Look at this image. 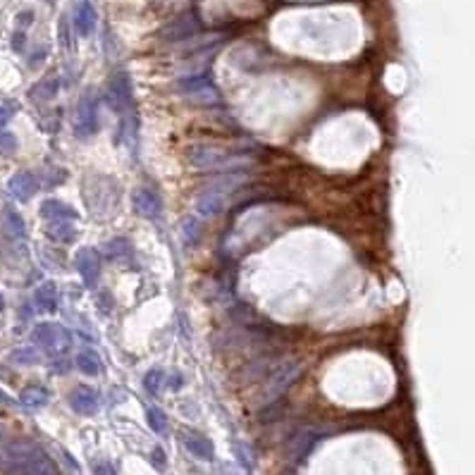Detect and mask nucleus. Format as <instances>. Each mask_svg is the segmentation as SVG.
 <instances>
[{
    "mask_svg": "<svg viewBox=\"0 0 475 475\" xmlns=\"http://www.w3.org/2000/svg\"><path fill=\"white\" fill-rule=\"evenodd\" d=\"M74 265H77L81 282L86 287H93L98 282V277H101V255H98L96 248H89V246L81 248L77 258H74Z\"/></svg>",
    "mask_w": 475,
    "mask_h": 475,
    "instance_id": "obj_8",
    "label": "nucleus"
},
{
    "mask_svg": "<svg viewBox=\"0 0 475 475\" xmlns=\"http://www.w3.org/2000/svg\"><path fill=\"white\" fill-rule=\"evenodd\" d=\"M15 115V105L12 103H5V105H0V129L5 127V124L10 122V117Z\"/></svg>",
    "mask_w": 475,
    "mask_h": 475,
    "instance_id": "obj_28",
    "label": "nucleus"
},
{
    "mask_svg": "<svg viewBox=\"0 0 475 475\" xmlns=\"http://www.w3.org/2000/svg\"><path fill=\"white\" fill-rule=\"evenodd\" d=\"M70 406L81 416H93L98 411L96 390H91V387H86V385H81V387H77V390H72L70 392Z\"/></svg>",
    "mask_w": 475,
    "mask_h": 475,
    "instance_id": "obj_11",
    "label": "nucleus"
},
{
    "mask_svg": "<svg viewBox=\"0 0 475 475\" xmlns=\"http://www.w3.org/2000/svg\"><path fill=\"white\" fill-rule=\"evenodd\" d=\"M299 375H301V363H299L296 359H287L279 366H275L270 373V380H267V387H265L267 402H275L279 395H284L287 387H291V383L299 378Z\"/></svg>",
    "mask_w": 475,
    "mask_h": 475,
    "instance_id": "obj_5",
    "label": "nucleus"
},
{
    "mask_svg": "<svg viewBox=\"0 0 475 475\" xmlns=\"http://www.w3.org/2000/svg\"><path fill=\"white\" fill-rule=\"evenodd\" d=\"M41 215L46 217L48 224H51V222H72V220H77V210H74L72 205L58 201V198H48V201H43Z\"/></svg>",
    "mask_w": 475,
    "mask_h": 475,
    "instance_id": "obj_12",
    "label": "nucleus"
},
{
    "mask_svg": "<svg viewBox=\"0 0 475 475\" xmlns=\"http://www.w3.org/2000/svg\"><path fill=\"white\" fill-rule=\"evenodd\" d=\"M15 148H17L15 136L8 134V132L0 134V151H3V153H15Z\"/></svg>",
    "mask_w": 475,
    "mask_h": 475,
    "instance_id": "obj_27",
    "label": "nucleus"
},
{
    "mask_svg": "<svg viewBox=\"0 0 475 475\" xmlns=\"http://www.w3.org/2000/svg\"><path fill=\"white\" fill-rule=\"evenodd\" d=\"M98 101L91 96V93H86L84 98L79 101V108H77V134L79 136H93L98 132Z\"/></svg>",
    "mask_w": 475,
    "mask_h": 475,
    "instance_id": "obj_7",
    "label": "nucleus"
},
{
    "mask_svg": "<svg viewBox=\"0 0 475 475\" xmlns=\"http://www.w3.org/2000/svg\"><path fill=\"white\" fill-rule=\"evenodd\" d=\"M5 452H8V466L15 468L17 475H55L51 459L31 442H12L5 445Z\"/></svg>",
    "mask_w": 475,
    "mask_h": 475,
    "instance_id": "obj_1",
    "label": "nucleus"
},
{
    "mask_svg": "<svg viewBox=\"0 0 475 475\" xmlns=\"http://www.w3.org/2000/svg\"><path fill=\"white\" fill-rule=\"evenodd\" d=\"M189 160L196 170H212V167H224V165H232V162L239 160V155L229 148L222 146H205V143H198V146L191 148Z\"/></svg>",
    "mask_w": 475,
    "mask_h": 475,
    "instance_id": "obj_3",
    "label": "nucleus"
},
{
    "mask_svg": "<svg viewBox=\"0 0 475 475\" xmlns=\"http://www.w3.org/2000/svg\"><path fill=\"white\" fill-rule=\"evenodd\" d=\"M132 208L136 215L146 217V220H155L160 215V198L158 193L151 189H136L132 193Z\"/></svg>",
    "mask_w": 475,
    "mask_h": 475,
    "instance_id": "obj_10",
    "label": "nucleus"
},
{
    "mask_svg": "<svg viewBox=\"0 0 475 475\" xmlns=\"http://www.w3.org/2000/svg\"><path fill=\"white\" fill-rule=\"evenodd\" d=\"M105 101L115 112H124L132 108V86H129V79L124 74H115L105 91Z\"/></svg>",
    "mask_w": 475,
    "mask_h": 475,
    "instance_id": "obj_9",
    "label": "nucleus"
},
{
    "mask_svg": "<svg viewBox=\"0 0 475 475\" xmlns=\"http://www.w3.org/2000/svg\"><path fill=\"white\" fill-rule=\"evenodd\" d=\"M12 361L24 366H34L39 363V354H36L34 349H17V351H12Z\"/></svg>",
    "mask_w": 475,
    "mask_h": 475,
    "instance_id": "obj_23",
    "label": "nucleus"
},
{
    "mask_svg": "<svg viewBox=\"0 0 475 475\" xmlns=\"http://www.w3.org/2000/svg\"><path fill=\"white\" fill-rule=\"evenodd\" d=\"M96 10H93V5L89 3V0H81V3L77 5V15H74V27H77V31L81 36H89L93 29H96Z\"/></svg>",
    "mask_w": 475,
    "mask_h": 475,
    "instance_id": "obj_15",
    "label": "nucleus"
},
{
    "mask_svg": "<svg viewBox=\"0 0 475 475\" xmlns=\"http://www.w3.org/2000/svg\"><path fill=\"white\" fill-rule=\"evenodd\" d=\"M36 191H39V182L31 172H17L10 179V193L20 201H29Z\"/></svg>",
    "mask_w": 475,
    "mask_h": 475,
    "instance_id": "obj_13",
    "label": "nucleus"
},
{
    "mask_svg": "<svg viewBox=\"0 0 475 475\" xmlns=\"http://www.w3.org/2000/svg\"><path fill=\"white\" fill-rule=\"evenodd\" d=\"M3 220H5V229H8V234L12 239H24V236H27V224H24L22 215L17 210L5 208Z\"/></svg>",
    "mask_w": 475,
    "mask_h": 475,
    "instance_id": "obj_19",
    "label": "nucleus"
},
{
    "mask_svg": "<svg viewBox=\"0 0 475 475\" xmlns=\"http://www.w3.org/2000/svg\"><path fill=\"white\" fill-rule=\"evenodd\" d=\"M48 390L41 385H31L27 390L22 392V404L27 406V409H41V406L48 404Z\"/></svg>",
    "mask_w": 475,
    "mask_h": 475,
    "instance_id": "obj_18",
    "label": "nucleus"
},
{
    "mask_svg": "<svg viewBox=\"0 0 475 475\" xmlns=\"http://www.w3.org/2000/svg\"><path fill=\"white\" fill-rule=\"evenodd\" d=\"M182 442L184 447L189 449V452L196 456V459H203V461H210L212 459V445L208 437H203L201 433H184L182 435Z\"/></svg>",
    "mask_w": 475,
    "mask_h": 475,
    "instance_id": "obj_16",
    "label": "nucleus"
},
{
    "mask_svg": "<svg viewBox=\"0 0 475 475\" xmlns=\"http://www.w3.org/2000/svg\"><path fill=\"white\" fill-rule=\"evenodd\" d=\"M93 475H117V468L110 461H96L93 464Z\"/></svg>",
    "mask_w": 475,
    "mask_h": 475,
    "instance_id": "obj_26",
    "label": "nucleus"
},
{
    "mask_svg": "<svg viewBox=\"0 0 475 475\" xmlns=\"http://www.w3.org/2000/svg\"><path fill=\"white\" fill-rule=\"evenodd\" d=\"M241 177H222L217 184H212L208 191H203L196 201V212L201 217H212V215H220L224 208V198H227V191L234 189L239 184Z\"/></svg>",
    "mask_w": 475,
    "mask_h": 475,
    "instance_id": "obj_4",
    "label": "nucleus"
},
{
    "mask_svg": "<svg viewBox=\"0 0 475 475\" xmlns=\"http://www.w3.org/2000/svg\"><path fill=\"white\" fill-rule=\"evenodd\" d=\"M31 339L48 356H62L72 347V335L67 332L62 325H55V323L36 325L34 332H31Z\"/></svg>",
    "mask_w": 475,
    "mask_h": 475,
    "instance_id": "obj_2",
    "label": "nucleus"
},
{
    "mask_svg": "<svg viewBox=\"0 0 475 475\" xmlns=\"http://www.w3.org/2000/svg\"><path fill=\"white\" fill-rule=\"evenodd\" d=\"M184 239L186 243H193L198 239V224H196V217H191V220L184 222Z\"/></svg>",
    "mask_w": 475,
    "mask_h": 475,
    "instance_id": "obj_25",
    "label": "nucleus"
},
{
    "mask_svg": "<svg viewBox=\"0 0 475 475\" xmlns=\"http://www.w3.org/2000/svg\"><path fill=\"white\" fill-rule=\"evenodd\" d=\"M146 418H148V425H151L153 433H158V435H165L167 433V416L162 414L158 406H148V409H146Z\"/></svg>",
    "mask_w": 475,
    "mask_h": 475,
    "instance_id": "obj_21",
    "label": "nucleus"
},
{
    "mask_svg": "<svg viewBox=\"0 0 475 475\" xmlns=\"http://www.w3.org/2000/svg\"><path fill=\"white\" fill-rule=\"evenodd\" d=\"M77 366H79V371L84 375H98L103 371L101 356H98L96 351H91V349H86V351L77 354Z\"/></svg>",
    "mask_w": 475,
    "mask_h": 475,
    "instance_id": "obj_17",
    "label": "nucleus"
},
{
    "mask_svg": "<svg viewBox=\"0 0 475 475\" xmlns=\"http://www.w3.org/2000/svg\"><path fill=\"white\" fill-rule=\"evenodd\" d=\"M179 91L189 98L191 103L198 105H217L222 101L220 91L215 89V84L208 77H189L179 81Z\"/></svg>",
    "mask_w": 475,
    "mask_h": 475,
    "instance_id": "obj_6",
    "label": "nucleus"
},
{
    "mask_svg": "<svg viewBox=\"0 0 475 475\" xmlns=\"http://www.w3.org/2000/svg\"><path fill=\"white\" fill-rule=\"evenodd\" d=\"M48 236L60 243H72L77 239V229L72 227V222H51L48 224Z\"/></svg>",
    "mask_w": 475,
    "mask_h": 475,
    "instance_id": "obj_20",
    "label": "nucleus"
},
{
    "mask_svg": "<svg viewBox=\"0 0 475 475\" xmlns=\"http://www.w3.org/2000/svg\"><path fill=\"white\" fill-rule=\"evenodd\" d=\"M34 303L41 313H53V311L58 308V287H55L53 282L39 284L34 291Z\"/></svg>",
    "mask_w": 475,
    "mask_h": 475,
    "instance_id": "obj_14",
    "label": "nucleus"
},
{
    "mask_svg": "<svg viewBox=\"0 0 475 475\" xmlns=\"http://www.w3.org/2000/svg\"><path fill=\"white\" fill-rule=\"evenodd\" d=\"M162 380H165V373H162V371H151V373H146V378H143V387H146L151 395H155V392L162 387Z\"/></svg>",
    "mask_w": 475,
    "mask_h": 475,
    "instance_id": "obj_24",
    "label": "nucleus"
},
{
    "mask_svg": "<svg viewBox=\"0 0 475 475\" xmlns=\"http://www.w3.org/2000/svg\"><path fill=\"white\" fill-rule=\"evenodd\" d=\"M58 89H60L58 81H55V79H46V81H41V84L36 86L34 91H31V96L39 98V101H51L55 93H58Z\"/></svg>",
    "mask_w": 475,
    "mask_h": 475,
    "instance_id": "obj_22",
    "label": "nucleus"
},
{
    "mask_svg": "<svg viewBox=\"0 0 475 475\" xmlns=\"http://www.w3.org/2000/svg\"><path fill=\"white\" fill-rule=\"evenodd\" d=\"M151 461H153V466L158 468V471H165L167 468V459H165V452L158 447V449H153V456H151Z\"/></svg>",
    "mask_w": 475,
    "mask_h": 475,
    "instance_id": "obj_29",
    "label": "nucleus"
}]
</instances>
